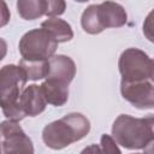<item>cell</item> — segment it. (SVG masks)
<instances>
[{
    "label": "cell",
    "mask_w": 154,
    "mask_h": 154,
    "mask_svg": "<svg viewBox=\"0 0 154 154\" xmlns=\"http://www.w3.org/2000/svg\"><path fill=\"white\" fill-rule=\"evenodd\" d=\"M89 131V119L82 113L73 112L47 124L42 130V140L48 148L59 150L82 140Z\"/></svg>",
    "instance_id": "obj_1"
},
{
    "label": "cell",
    "mask_w": 154,
    "mask_h": 154,
    "mask_svg": "<svg viewBox=\"0 0 154 154\" xmlns=\"http://www.w3.org/2000/svg\"><path fill=\"white\" fill-rule=\"evenodd\" d=\"M112 137L126 149H144L154 140V114L143 118L118 116L112 125Z\"/></svg>",
    "instance_id": "obj_2"
},
{
    "label": "cell",
    "mask_w": 154,
    "mask_h": 154,
    "mask_svg": "<svg viewBox=\"0 0 154 154\" xmlns=\"http://www.w3.org/2000/svg\"><path fill=\"white\" fill-rule=\"evenodd\" d=\"M26 73L19 65H5L0 70V102L1 109L8 120L19 122L26 116L19 106V97L25 89Z\"/></svg>",
    "instance_id": "obj_3"
},
{
    "label": "cell",
    "mask_w": 154,
    "mask_h": 154,
    "mask_svg": "<svg viewBox=\"0 0 154 154\" xmlns=\"http://www.w3.org/2000/svg\"><path fill=\"white\" fill-rule=\"evenodd\" d=\"M58 41L43 28L25 32L19 40V53L25 60H49L54 57Z\"/></svg>",
    "instance_id": "obj_4"
},
{
    "label": "cell",
    "mask_w": 154,
    "mask_h": 154,
    "mask_svg": "<svg viewBox=\"0 0 154 154\" xmlns=\"http://www.w3.org/2000/svg\"><path fill=\"white\" fill-rule=\"evenodd\" d=\"M122 82H141L152 77L154 61L138 48H126L118 61Z\"/></svg>",
    "instance_id": "obj_5"
},
{
    "label": "cell",
    "mask_w": 154,
    "mask_h": 154,
    "mask_svg": "<svg viewBox=\"0 0 154 154\" xmlns=\"http://www.w3.org/2000/svg\"><path fill=\"white\" fill-rule=\"evenodd\" d=\"M0 130L2 154H34L32 142L18 122L4 120L0 125Z\"/></svg>",
    "instance_id": "obj_6"
},
{
    "label": "cell",
    "mask_w": 154,
    "mask_h": 154,
    "mask_svg": "<svg viewBox=\"0 0 154 154\" xmlns=\"http://www.w3.org/2000/svg\"><path fill=\"white\" fill-rule=\"evenodd\" d=\"M122 96L138 109L154 108V84L148 81L122 82Z\"/></svg>",
    "instance_id": "obj_7"
},
{
    "label": "cell",
    "mask_w": 154,
    "mask_h": 154,
    "mask_svg": "<svg viewBox=\"0 0 154 154\" xmlns=\"http://www.w3.org/2000/svg\"><path fill=\"white\" fill-rule=\"evenodd\" d=\"M97 17L103 30L107 28H120L128 20L125 8L120 4L113 1L97 4Z\"/></svg>",
    "instance_id": "obj_8"
},
{
    "label": "cell",
    "mask_w": 154,
    "mask_h": 154,
    "mask_svg": "<svg viewBox=\"0 0 154 154\" xmlns=\"http://www.w3.org/2000/svg\"><path fill=\"white\" fill-rule=\"evenodd\" d=\"M46 105L47 101L45 99L41 85L37 84H30L26 87L19 97V106L24 114L29 117H36L41 114L45 111Z\"/></svg>",
    "instance_id": "obj_9"
},
{
    "label": "cell",
    "mask_w": 154,
    "mask_h": 154,
    "mask_svg": "<svg viewBox=\"0 0 154 154\" xmlns=\"http://www.w3.org/2000/svg\"><path fill=\"white\" fill-rule=\"evenodd\" d=\"M75 76H76V64L70 57L64 54H58L49 59V73L47 78L70 84L75 78Z\"/></svg>",
    "instance_id": "obj_10"
},
{
    "label": "cell",
    "mask_w": 154,
    "mask_h": 154,
    "mask_svg": "<svg viewBox=\"0 0 154 154\" xmlns=\"http://www.w3.org/2000/svg\"><path fill=\"white\" fill-rule=\"evenodd\" d=\"M41 89L43 91L47 103L53 106H64L69 99V84L47 78L42 84Z\"/></svg>",
    "instance_id": "obj_11"
},
{
    "label": "cell",
    "mask_w": 154,
    "mask_h": 154,
    "mask_svg": "<svg viewBox=\"0 0 154 154\" xmlns=\"http://www.w3.org/2000/svg\"><path fill=\"white\" fill-rule=\"evenodd\" d=\"M41 28L46 29L58 42H67L73 37L71 25L60 18H48L41 23Z\"/></svg>",
    "instance_id": "obj_12"
},
{
    "label": "cell",
    "mask_w": 154,
    "mask_h": 154,
    "mask_svg": "<svg viewBox=\"0 0 154 154\" xmlns=\"http://www.w3.org/2000/svg\"><path fill=\"white\" fill-rule=\"evenodd\" d=\"M19 16L25 20H34L47 12V0H19L17 1Z\"/></svg>",
    "instance_id": "obj_13"
},
{
    "label": "cell",
    "mask_w": 154,
    "mask_h": 154,
    "mask_svg": "<svg viewBox=\"0 0 154 154\" xmlns=\"http://www.w3.org/2000/svg\"><path fill=\"white\" fill-rule=\"evenodd\" d=\"M26 73L28 79L38 81L47 78L49 73V60H25L20 59L18 64Z\"/></svg>",
    "instance_id": "obj_14"
},
{
    "label": "cell",
    "mask_w": 154,
    "mask_h": 154,
    "mask_svg": "<svg viewBox=\"0 0 154 154\" xmlns=\"http://www.w3.org/2000/svg\"><path fill=\"white\" fill-rule=\"evenodd\" d=\"M81 25L85 32L91 35H96L103 31V28L101 26L97 17V4L89 5L83 11L81 17Z\"/></svg>",
    "instance_id": "obj_15"
},
{
    "label": "cell",
    "mask_w": 154,
    "mask_h": 154,
    "mask_svg": "<svg viewBox=\"0 0 154 154\" xmlns=\"http://www.w3.org/2000/svg\"><path fill=\"white\" fill-rule=\"evenodd\" d=\"M100 144H101L100 147H101L103 154H122L116 140L112 136L107 135V134H103L101 136Z\"/></svg>",
    "instance_id": "obj_16"
},
{
    "label": "cell",
    "mask_w": 154,
    "mask_h": 154,
    "mask_svg": "<svg viewBox=\"0 0 154 154\" xmlns=\"http://www.w3.org/2000/svg\"><path fill=\"white\" fill-rule=\"evenodd\" d=\"M66 4L63 0H47V12L46 16L49 18H55L65 12Z\"/></svg>",
    "instance_id": "obj_17"
},
{
    "label": "cell",
    "mask_w": 154,
    "mask_h": 154,
    "mask_svg": "<svg viewBox=\"0 0 154 154\" xmlns=\"http://www.w3.org/2000/svg\"><path fill=\"white\" fill-rule=\"evenodd\" d=\"M142 31L146 38L154 43V8L147 14L142 25Z\"/></svg>",
    "instance_id": "obj_18"
},
{
    "label": "cell",
    "mask_w": 154,
    "mask_h": 154,
    "mask_svg": "<svg viewBox=\"0 0 154 154\" xmlns=\"http://www.w3.org/2000/svg\"><path fill=\"white\" fill-rule=\"evenodd\" d=\"M81 154H103V152L99 144H90V146L85 147L81 152Z\"/></svg>",
    "instance_id": "obj_19"
},
{
    "label": "cell",
    "mask_w": 154,
    "mask_h": 154,
    "mask_svg": "<svg viewBox=\"0 0 154 154\" xmlns=\"http://www.w3.org/2000/svg\"><path fill=\"white\" fill-rule=\"evenodd\" d=\"M144 154H154V140L150 141L146 148H144Z\"/></svg>",
    "instance_id": "obj_20"
},
{
    "label": "cell",
    "mask_w": 154,
    "mask_h": 154,
    "mask_svg": "<svg viewBox=\"0 0 154 154\" xmlns=\"http://www.w3.org/2000/svg\"><path fill=\"white\" fill-rule=\"evenodd\" d=\"M153 61H154V60H153ZM150 79L154 82V69H153V73H152V77H150Z\"/></svg>",
    "instance_id": "obj_21"
},
{
    "label": "cell",
    "mask_w": 154,
    "mask_h": 154,
    "mask_svg": "<svg viewBox=\"0 0 154 154\" xmlns=\"http://www.w3.org/2000/svg\"><path fill=\"white\" fill-rule=\"evenodd\" d=\"M132 154H144V153H132Z\"/></svg>",
    "instance_id": "obj_22"
}]
</instances>
